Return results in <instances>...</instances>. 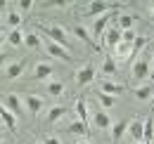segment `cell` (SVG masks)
<instances>
[{
  "instance_id": "e0dca14e",
  "label": "cell",
  "mask_w": 154,
  "mask_h": 144,
  "mask_svg": "<svg viewBox=\"0 0 154 144\" xmlns=\"http://www.w3.org/2000/svg\"><path fill=\"white\" fill-rule=\"evenodd\" d=\"M74 111H76L78 121L88 125V121H90V113H88V106H85V99H76V104H74Z\"/></svg>"
},
{
  "instance_id": "8d00e7d4",
  "label": "cell",
  "mask_w": 154,
  "mask_h": 144,
  "mask_svg": "<svg viewBox=\"0 0 154 144\" xmlns=\"http://www.w3.org/2000/svg\"><path fill=\"white\" fill-rule=\"evenodd\" d=\"M2 43H5V36H2V33H0V45H2Z\"/></svg>"
},
{
  "instance_id": "cb8c5ba5",
  "label": "cell",
  "mask_w": 154,
  "mask_h": 144,
  "mask_svg": "<svg viewBox=\"0 0 154 144\" xmlns=\"http://www.w3.org/2000/svg\"><path fill=\"white\" fill-rule=\"evenodd\" d=\"M64 113H66V109H64V106H52L50 111H48L45 121H48V123H57V121L62 118V116H64Z\"/></svg>"
},
{
  "instance_id": "60d3db41",
  "label": "cell",
  "mask_w": 154,
  "mask_h": 144,
  "mask_svg": "<svg viewBox=\"0 0 154 144\" xmlns=\"http://www.w3.org/2000/svg\"><path fill=\"white\" fill-rule=\"evenodd\" d=\"M140 144H147V142H140Z\"/></svg>"
},
{
  "instance_id": "7c38bea8",
  "label": "cell",
  "mask_w": 154,
  "mask_h": 144,
  "mask_svg": "<svg viewBox=\"0 0 154 144\" xmlns=\"http://www.w3.org/2000/svg\"><path fill=\"white\" fill-rule=\"evenodd\" d=\"M24 69H26L24 62H12V64L5 66V78H7V80H17L21 73H24Z\"/></svg>"
},
{
  "instance_id": "2e32d148",
  "label": "cell",
  "mask_w": 154,
  "mask_h": 144,
  "mask_svg": "<svg viewBox=\"0 0 154 144\" xmlns=\"http://www.w3.org/2000/svg\"><path fill=\"white\" fill-rule=\"evenodd\" d=\"M52 76V66L50 64H45V62H40L33 66V78L36 80H45V78H50Z\"/></svg>"
},
{
  "instance_id": "277c9868",
  "label": "cell",
  "mask_w": 154,
  "mask_h": 144,
  "mask_svg": "<svg viewBox=\"0 0 154 144\" xmlns=\"http://www.w3.org/2000/svg\"><path fill=\"white\" fill-rule=\"evenodd\" d=\"M112 19H116L112 12L109 14H102V17H97L95 21H93V28H90V36L95 38V40H100V38H104V33H107V28H109V21Z\"/></svg>"
},
{
  "instance_id": "d6986e66",
  "label": "cell",
  "mask_w": 154,
  "mask_h": 144,
  "mask_svg": "<svg viewBox=\"0 0 154 144\" xmlns=\"http://www.w3.org/2000/svg\"><path fill=\"white\" fill-rule=\"evenodd\" d=\"M128 123H131V121H119V123L112 125V142H119V140L128 132Z\"/></svg>"
},
{
  "instance_id": "83f0119b",
  "label": "cell",
  "mask_w": 154,
  "mask_h": 144,
  "mask_svg": "<svg viewBox=\"0 0 154 144\" xmlns=\"http://www.w3.org/2000/svg\"><path fill=\"white\" fill-rule=\"evenodd\" d=\"M69 132H71V135H81V137H83V135H88V125H85V123H81V121L76 118V121L69 125Z\"/></svg>"
},
{
  "instance_id": "ffe728a7",
  "label": "cell",
  "mask_w": 154,
  "mask_h": 144,
  "mask_svg": "<svg viewBox=\"0 0 154 144\" xmlns=\"http://www.w3.org/2000/svg\"><path fill=\"white\" fill-rule=\"evenodd\" d=\"M133 94L140 102H147V99H154V88L152 85H140V88H135Z\"/></svg>"
},
{
  "instance_id": "e575fe53",
  "label": "cell",
  "mask_w": 154,
  "mask_h": 144,
  "mask_svg": "<svg viewBox=\"0 0 154 144\" xmlns=\"http://www.w3.org/2000/svg\"><path fill=\"white\" fill-rule=\"evenodd\" d=\"M5 62H7V54L0 52V66H5Z\"/></svg>"
},
{
  "instance_id": "4fadbf2b",
  "label": "cell",
  "mask_w": 154,
  "mask_h": 144,
  "mask_svg": "<svg viewBox=\"0 0 154 144\" xmlns=\"http://www.w3.org/2000/svg\"><path fill=\"white\" fill-rule=\"evenodd\" d=\"M0 121L5 123V128H7V130H12V132L17 130V116H14V113H12L7 106H2V104H0Z\"/></svg>"
},
{
  "instance_id": "6da1fadb",
  "label": "cell",
  "mask_w": 154,
  "mask_h": 144,
  "mask_svg": "<svg viewBox=\"0 0 154 144\" xmlns=\"http://www.w3.org/2000/svg\"><path fill=\"white\" fill-rule=\"evenodd\" d=\"M112 10H123V2H107V0H93L85 7V17H102Z\"/></svg>"
},
{
  "instance_id": "3957f363",
  "label": "cell",
  "mask_w": 154,
  "mask_h": 144,
  "mask_svg": "<svg viewBox=\"0 0 154 144\" xmlns=\"http://www.w3.org/2000/svg\"><path fill=\"white\" fill-rule=\"evenodd\" d=\"M131 76H133V80H147L149 76H152V62H147V59H137L133 62V69H131Z\"/></svg>"
},
{
  "instance_id": "836d02e7",
  "label": "cell",
  "mask_w": 154,
  "mask_h": 144,
  "mask_svg": "<svg viewBox=\"0 0 154 144\" xmlns=\"http://www.w3.org/2000/svg\"><path fill=\"white\" fill-rule=\"evenodd\" d=\"M43 144H62L57 140V137H52V135H50V137H45V140H43Z\"/></svg>"
},
{
  "instance_id": "ac0fdd59",
  "label": "cell",
  "mask_w": 154,
  "mask_h": 144,
  "mask_svg": "<svg viewBox=\"0 0 154 144\" xmlns=\"http://www.w3.org/2000/svg\"><path fill=\"white\" fill-rule=\"evenodd\" d=\"M74 36H76L78 40H83V43H88V45H90L93 50H97V52H100V45H95L93 36H90V33H88V31H85L83 26H76V28H74Z\"/></svg>"
},
{
  "instance_id": "44dd1931",
  "label": "cell",
  "mask_w": 154,
  "mask_h": 144,
  "mask_svg": "<svg viewBox=\"0 0 154 144\" xmlns=\"http://www.w3.org/2000/svg\"><path fill=\"white\" fill-rule=\"evenodd\" d=\"M116 57H119L121 62H128V59L133 57V45H131V43H121V45L116 47Z\"/></svg>"
},
{
  "instance_id": "8fae6325",
  "label": "cell",
  "mask_w": 154,
  "mask_h": 144,
  "mask_svg": "<svg viewBox=\"0 0 154 144\" xmlns=\"http://www.w3.org/2000/svg\"><path fill=\"white\" fill-rule=\"evenodd\" d=\"M24 104H26L31 116H38L43 111V97H38V94H24Z\"/></svg>"
},
{
  "instance_id": "5bb4252c",
  "label": "cell",
  "mask_w": 154,
  "mask_h": 144,
  "mask_svg": "<svg viewBox=\"0 0 154 144\" xmlns=\"http://www.w3.org/2000/svg\"><path fill=\"white\" fill-rule=\"evenodd\" d=\"M126 90L121 83H112V80H102L100 83V92H104V94H112V97H116V94H121V92Z\"/></svg>"
},
{
  "instance_id": "d4e9b609",
  "label": "cell",
  "mask_w": 154,
  "mask_h": 144,
  "mask_svg": "<svg viewBox=\"0 0 154 144\" xmlns=\"http://www.w3.org/2000/svg\"><path fill=\"white\" fill-rule=\"evenodd\" d=\"M145 142L152 144L154 142V118H145Z\"/></svg>"
},
{
  "instance_id": "ba28073f",
  "label": "cell",
  "mask_w": 154,
  "mask_h": 144,
  "mask_svg": "<svg viewBox=\"0 0 154 144\" xmlns=\"http://www.w3.org/2000/svg\"><path fill=\"white\" fill-rule=\"evenodd\" d=\"M95 76H97L95 66H93V64H85V66H81L76 71V83L81 88H83V85H90V83L95 80Z\"/></svg>"
},
{
  "instance_id": "5b68a950",
  "label": "cell",
  "mask_w": 154,
  "mask_h": 144,
  "mask_svg": "<svg viewBox=\"0 0 154 144\" xmlns=\"http://www.w3.org/2000/svg\"><path fill=\"white\" fill-rule=\"evenodd\" d=\"M45 50H48L50 57H57V59H62V62H74V54L69 52L66 47H62V45H57V43H52L50 38H45Z\"/></svg>"
},
{
  "instance_id": "74e56055",
  "label": "cell",
  "mask_w": 154,
  "mask_h": 144,
  "mask_svg": "<svg viewBox=\"0 0 154 144\" xmlns=\"http://www.w3.org/2000/svg\"><path fill=\"white\" fill-rule=\"evenodd\" d=\"M149 12H152V17H154V5H149Z\"/></svg>"
},
{
  "instance_id": "ab89813d",
  "label": "cell",
  "mask_w": 154,
  "mask_h": 144,
  "mask_svg": "<svg viewBox=\"0 0 154 144\" xmlns=\"http://www.w3.org/2000/svg\"><path fill=\"white\" fill-rule=\"evenodd\" d=\"M0 144H2V135H0Z\"/></svg>"
},
{
  "instance_id": "7402d4cb",
  "label": "cell",
  "mask_w": 154,
  "mask_h": 144,
  "mask_svg": "<svg viewBox=\"0 0 154 144\" xmlns=\"http://www.w3.org/2000/svg\"><path fill=\"white\" fill-rule=\"evenodd\" d=\"M24 45L31 47V50H38V47H43V40H40L38 33H26L24 36Z\"/></svg>"
},
{
  "instance_id": "484cf974",
  "label": "cell",
  "mask_w": 154,
  "mask_h": 144,
  "mask_svg": "<svg viewBox=\"0 0 154 144\" xmlns=\"http://www.w3.org/2000/svg\"><path fill=\"white\" fill-rule=\"evenodd\" d=\"M7 43H10V45H14V47H21V45H24V36H21L19 28L10 31V36H7Z\"/></svg>"
},
{
  "instance_id": "f35d334b",
  "label": "cell",
  "mask_w": 154,
  "mask_h": 144,
  "mask_svg": "<svg viewBox=\"0 0 154 144\" xmlns=\"http://www.w3.org/2000/svg\"><path fill=\"white\" fill-rule=\"evenodd\" d=\"M78 144H90V142H85V140H81V142H78Z\"/></svg>"
},
{
  "instance_id": "9a60e30c",
  "label": "cell",
  "mask_w": 154,
  "mask_h": 144,
  "mask_svg": "<svg viewBox=\"0 0 154 144\" xmlns=\"http://www.w3.org/2000/svg\"><path fill=\"white\" fill-rule=\"evenodd\" d=\"M133 24H135V17L133 14H116V24L114 26H119L121 31H133Z\"/></svg>"
},
{
  "instance_id": "9c48e42d",
  "label": "cell",
  "mask_w": 154,
  "mask_h": 144,
  "mask_svg": "<svg viewBox=\"0 0 154 144\" xmlns=\"http://www.w3.org/2000/svg\"><path fill=\"white\" fill-rule=\"evenodd\" d=\"M90 121H93V125L97 128V130H112V118H109V113L104 111V109H97L95 113L90 116Z\"/></svg>"
},
{
  "instance_id": "f546056e",
  "label": "cell",
  "mask_w": 154,
  "mask_h": 144,
  "mask_svg": "<svg viewBox=\"0 0 154 144\" xmlns=\"http://www.w3.org/2000/svg\"><path fill=\"white\" fill-rule=\"evenodd\" d=\"M97 102H100V104H102V106L104 109H112L114 106V97H112V94H104V92H97Z\"/></svg>"
},
{
  "instance_id": "4316f807",
  "label": "cell",
  "mask_w": 154,
  "mask_h": 144,
  "mask_svg": "<svg viewBox=\"0 0 154 144\" xmlns=\"http://www.w3.org/2000/svg\"><path fill=\"white\" fill-rule=\"evenodd\" d=\"M48 94H52V97L64 94V83H59V80H50V83H48Z\"/></svg>"
},
{
  "instance_id": "7a4b0ae2",
  "label": "cell",
  "mask_w": 154,
  "mask_h": 144,
  "mask_svg": "<svg viewBox=\"0 0 154 144\" xmlns=\"http://www.w3.org/2000/svg\"><path fill=\"white\" fill-rule=\"evenodd\" d=\"M45 38H50L52 43H57V45L66 47V50L71 52V40H69V33H66V28H64V26H57V24H50V26L45 28Z\"/></svg>"
},
{
  "instance_id": "4dcf8cb0",
  "label": "cell",
  "mask_w": 154,
  "mask_h": 144,
  "mask_svg": "<svg viewBox=\"0 0 154 144\" xmlns=\"http://www.w3.org/2000/svg\"><path fill=\"white\" fill-rule=\"evenodd\" d=\"M147 43H149V40H147V38H145V36H137V38H135V43H133V57H135V54H137V52H142Z\"/></svg>"
},
{
  "instance_id": "b9f144b4",
  "label": "cell",
  "mask_w": 154,
  "mask_h": 144,
  "mask_svg": "<svg viewBox=\"0 0 154 144\" xmlns=\"http://www.w3.org/2000/svg\"><path fill=\"white\" fill-rule=\"evenodd\" d=\"M31 144H38V142H31Z\"/></svg>"
},
{
  "instance_id": "d590c367",
  "label": "cell",
  "mask_w": 154,
  "mask_h": 144,
  "mask_svg": "<svg viewBox=\"0 0 154 144\" xmlns=\"http://www.w3.org/2000/svg\"><path fill=\"white\" fill-rule=\"evenodd\" d=\"M152 78H154V57H152Z\"/></svg>"
},
{
  "instance_id": "30bf717a",
  "label": "cell",
  "mask_w": 154,
  "mask_h": 144,
  "mask_svg": "<svg viewBox=\"0 0 154 144\" xmlns=\"http://www.w3.org/2000/svg\"><path fill=\"white\" fill-rule=\"evenodd\" d=\"M21 104H24V99H21L19 94H14V92L5 94V106L10 109L14 116H21V113H24V106H21Z\"/></svg>"
},
{
  "instance_id": "8992f818",
  "label": "cell",
  "mask_w": 154,
  "mask_h": 144,
  "mask_svg": "<svg viewBox=\"0 0 154 144\" xmlns=\"http://www.w3.org/2000/svg\"><path fill=\"white\" fill-rule=\"evenodd\" d=\"M102 43L107 45V47H119L121 43H123V31L119 28V26H109L107 28V33H104V38H102Z\"/></svg>"
},
{
  "instance_id": "d6a6232c",
  "label": "cell",
  "mask_w": 154,
  "mask_h": 144,
  "mask_svg": "<svg viewBox=\"0 0 154 144\" xmlns=\"http://www.w3.org/2000/svg\"><path fill=\"white\" fill-rule=\"evenodd\" d=\"M135 38H137V36H135V31H123V43H131V45H133Z\"/></svg>"
},
{
  "instance_id": "603a6c76",
  "label": "cell",
  "mask_w": 154,
  "mask_h": 144,
  "mask_svg": "<svg viewBox=\"0 0 154 144\" xmlns=\"http://www.w3.org/2000/svg\"><path fill=\"white\" fill-rule=\"evenodd\" d=\"M116 59L114 57H104V62H102V73L104 76H116Z\"/></svg>"
},
{
  "instance_id": "1f68e13d",
  "label": "cell",
  "mask_w": 154,
  "mask_h": 144,
  "mask_svg": "<svg viewBox=\"0 0 154 144\" xmlns=\"http://www.w3.org/2000/svg\"><path fill=\"white\" fill-rule=\"evenodd\" d=\"M17 7H19V14H21V12H29V10L33 7V2H31V0H19Z\"/></svg>"
},
{
  "instance_id": "52a82bcc",
  "label": "cell",
  "mask_w": 154,
  "mask_h": 144,
  "mask_svg": "<svg viewBox=\"0 0 154 144\" xmlns=\"http://www.w3.org/2000/svg\"><path fill=\"white\" fill-rule=\"evenodd\" d=\"M126 135H128L135 144L145 142V121H140V118L131 121V123H128V132H126Z\"/></svg>"
},
{
  "instance_id": "f1b7e54d",
  "label": "cell",
  "mask_w": 154,
  "mask_h": 144,
  "mask_svg": "<svg viewBox=\"0 0 154 144\" xmlns=\"http://www.w3.org/2000/svg\"><path fill=\"white\" fill-rule=\"evenodd\" d=\"M19 24H21V14H19V12H14V10H12V12H7V26H10L12 31H14V28H19Z\"/></svg>"
}]
</instances>
